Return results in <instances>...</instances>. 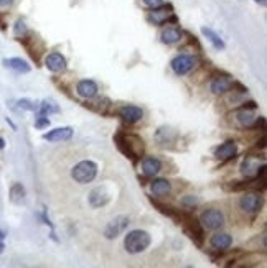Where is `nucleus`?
I'll list each match as a JSON object with an SVG mask.
<instances>
[{"label": "nucleus", "instance_id": "f257e3e1", "mask_svg": "<svg viewBox=\"0 0 267 268\" xmlns=\"http://www.w3.org/2000/svg\"><path fill=\"white\" fill-rule=\"evenodd\" d=\"M152 244V237L147 230H131L124 239V249L127 254H142Z\"/></svg>", "mask_w": 267, "mask_h": 268}, {"label": "nucleus", "instance_id": "f03ea898", "mask_svg": "<svg viewBox=\"0 0 267 268\" xmlns=\"http://www.w3.org/2000/svg\"><path fill=\"white\" fill-rule=\"evenodd\" d=\"M71 176H73V179L76 183L88 184L97 176V164L94 161H91V160H83V161H79L73 168Z\"/></svg>", "mask_w": 267, "mask_h": 268}, {"label": "nucleus", "instance_id": "7ed1b4c3", "mask_svg": "<svg viewBox=\"0 0 267 268\" xmlns=\"http://www.w3.org/2000/svg\"><path fill=\"white\" fill-rule=\"evenodd\" d=\"M147 22L150 25H155V27H162V25H168V23H177V17L173 13L172 5H160L157 8H150V12L147 15Z\"/></svg>", "mask_w": 267, "mask_h": 268}, {"label": "nucleus", "instance_id": "20e7f679", "mask_svg": "<svg viewBox=\"0 0 267 268\" xmlns=\"http://www.w3.org/2000/svg\"><path fill=\"white\" fill-rule=\"evenodd\" d=\"M238 204H239V209L243 211L244 214L254 215L263 209V196H261L259 191H246L239 198Z\"/></svg>", "mask_w": 267, "mask_h": 268}, {"label": "nucleus", "instance_id": "39448f33", "mask_svg": "<svg viewBox=\"0 0 267 268\" xmlns=\"http://www.w3.org/2000/svg\"><path fill=\"white\" fill-rule=\"evenodd\" d=\"M126 138V148H127V158L131 160L132 164H137L138 160L145 153V143L135 133H124Z\"/></svg>", "mask_w": 267, "mask_h": 268}, {"label": "nucleus", "instance_id": "423d86ee", "mask_svg": "<svg viewBox=\"0 0 267 268\" xmlns=\"http://www.w3.org/2000/svg\"><path fill=\"white\" fill-rule=\"evenodd\" d=\"M200 222H201L203 229L219 230L224 225V222H226L224 213H223L221 209H216V208L206 209V211H203L201 217H200Z\"/></svg>", "mask_w": 267, "mask_h": 268}, {"label": "nucleus", "instance_id": "0eeeda50", "mask_svg": "<svg viewBox=\"0 0 267 268\" xmlns=\"http://www.w3.org/2000/svg\"><path fill=\"white\" fill-rule=\"evenodd\" d=\"M170 66H172V71L177 76H185V74L195 71V68H197V58L192 54L182 53V54H178L172 59Z\"/></svg>", "mask_w": 267, "mask_h": 268}, {"label": "nucleus", "instance_id": "6e6552de", "mask_svg": "<svg viewBox=\"0 0 267 268\" xmlns=\"http://www.w3.org/2000/svg\"><path fill=\"white\" fill-rule=\"evenodd\" d=\"M117 115H119L121 120L124 123H127V125H135V123H138L143 118V110L138 106L126 104V106L119 107Z\"/></svg>", "mask_w": 267, "mask_h": 268}, {"label": "nucleus", "instance_id": "1a4fd4ad", "mask_svg": "<svg viewBox=\"0 0 267 268\" xmlns=\"http://www.w3.org/2000/svg\"><path fill=\"white\" fill-rule=\"evenodd\" d=\"M129 217H126V215H119V217H116V219H112L109 224L106 225V229H104V237L106 239H117L122 232H124L127 227H129Z\"/></svg>", "mask_w": 267, "mask_h": 268}, {"label": "nucleus", "instance_id": "9d476101", "mask_svg": "<svg viewBox=\"0 0 267 268\" xmlns=\"http://www.w3.org/2000/svg\"><path fill=\"white\" fill-rule=\"evenodd\" d=\"M45 66L46 69L51 71V73H65L66 68H68V63H66L65 56L58 53V51H51L45 56Z\"/></svg>", "mask_w": 267, "mask_h": 268}, {"label": "nucleus", "instance_id": "9b49d317", "mask_svg": "<svg viewBox=\"0 0 267 268\" xmlns=\"http://www.w3.org/2000/svg\"><path fill=\"white\" fill-rule=\"evenodd\" d=\"M214 79L211 81V92L214 96H223L226 94L229 89H231V86H233V76H229V74H223V73H218L216 76H213Z\"/></svg>", "mask_w": 267, "mask_h": 268}, {"label": "nucleus", "instance_id": "f8f14e48", "mask_svg": "<svg viewBox=\"0 0 267 268\" xmlns=\"http://www.w3.org/2000/svg\"><path fill=\"white\" fill-rule=\"evenodd\" d=\"M86 109L92 110L94 114H99V115H107L109 114V109L112 107V102L111 99H107V97H91V99H88V102L84 104Z\"/></svg>", "mask_w": 267, "mask_h": 268}, {"label": "nucleus", "instance_id": "ddd939ff", "mask_svg": "<svg viewBox=\"0 0 267 268\" xmlns=\"http://www.w3.org/2000/svg\"><path fill=\"white\" fill-rule=\"evenodd\" d=\"M155 140L163 148H173V143L178 140V133L170 127H160L155 132Z\"/></svg>", "mask_w": 267, "mask_h": 268}, {"label": "nucleus", "instance_id": "4468645a", "mask_svg": "<svg viewBox=\"0 0 267 268\" xmlns=\"http://www.w3.org/2000/svg\"><path fill=\"white\" fill-rule=\"evenodd\" d=\"M74 135V130L71 127H58L55 130L43 133V140L46 142H68Z\"/></svg>", "mask_w": 267, "mask_h": 268}, {"label": "nucleus", "instance_id": "2eb2a0df", "mask_svg": "<svg viewBox=\"0 0 267 268\" xmlns=\"http://www.w3.org/2000/svg\"><path fill=\"white\" fill-rule=\"evenodd\" d=\"M238 155V143L234 140H228L221 143L216 150H214V157L218 160H223V161H228V160H234V157Z\"/></svg>", "mask_w": 267, "mask_h": 268}, {"label": "nucleus", "instance_id": "dca6fc26", "mask_svg": "<svg viewBox=\"0 0 267 268\" xmlns=\"http://www.w3.org/2000/svg\"><path fill=\"white\" fill-rule=\"evenodd\" d=\"M142 171L147 178L157 176L162 171V161L157 157H142Z\"/></svg>", "mask_w": 267, "mask_h": 268}, {"label": "nucleus", "instance_id": "f3484780", "mask_svg": "<svg viewBox=\"0 0 267 268\" xmlns=\"http://www.w3.org/2000/svg\"><path fill=\"white\" fill-rule=\"evenodd\" d=\"M256 118H258V117H256L254 110H251V109H241V107H238L236 112H234L236 123H238L241 128H244V130H248V128L253 127Z\"/></svg>", "mask_w": 267, "mask_h": 268}, {"label": "nucleus", "instance_id": "a211bd4d", "mask_svg": "<svg viewBox=\"0 0 267 268\" xmlns=\"http://www.w3.org/2000/svg\"><path fill=\"white\" fill-rule=\"evenodd\" d=\"M111 201V194L106 189V186H97L89 194V204L92 208H102Z\"/></svg>", "mask_w": 267, "mask_h": 268}, {"label": "nucleus", "instance_id": "6ab92c4d", "mask_svg": "<svg viewBox=\"0 0 267 268\" xmlns=\"http://www.w3.org/2000/svg\"><path fill=\"white\" fill-rule=\"evenodd\" d=\"M97 91H99V86L92 79H83L76 86V92H78L81 97H84V99H91V97L97 96Z\"/></svg>", "mask_w": 267, "mask_h": 268}, {"label": "nucleus", "instance_id": "aec40b11", "mask_svg": "<svg viewBox=\"0 0 267 268\" xmlns=\"http://www.w3.org/2000/svg\"><path fill=\"white\" fill-rule=\"evenodd\" d=\"M256 158L259 157H253V155H248L244 160H243V164H241V173L244 174L246 178H256L259 173V163L256 161Z\"/></svg>", "mask_w": 267, "mask_h": 268}, {"label": "nucleus", "instance_id": "412c9836", "mask_svg": "<svg viewBox=\"0 0 267 268\" xmlns=\"http://www.w3.org/2000/svg\"><path fill=\"white\" fill-rule=\"evenodd\" d=\"M150 189L157 198H163L172 193V183L165 178H157L150 181Z\"/></svg>", "mask_w": 267, "mask_h": 268}, {"label": "nucleus", "instance_id": "4be33fe9", "mask_svg": "<svg viewBox=\"0 0 267 268\" xmlns=\"http://www.w3.org/2000/svg\"><path fill=\"white\" fill-rule=\"evenodd\" d=\"M209 244H211L213 249L228 252L229 247L233 245V237H231L229 234H226V232H218V234H214V235L211 237Z\"/></svg>", "mask_w": 267, "mask_h": 268}, {"label": "nucleus", "instance_id": "5701e85b", "mask_svg": "<svg viewBox=\"0 0 267 268\" xmlns=\"http://www.w3.org/2000/svg\"><path fill=\"white\" fill-rule=\"evenodd\" d=\"M182 38H183V32H182V28H178V27H167V28H163L160 33L162 43H165V45H175Z\"/></svg>", "mask_w": 267, "mask_h": 268}, {"label": "nucleus", "instance_id": "b1692460", "mask_svg": "<svg viewBox=\"0 0 267 268\" xmlns=\"http://www.w3.org/2000/svg\"><path fill=\"white\" fill-rule=\"evenodd\" d=\"M150 203L153 204V208H155L158 213H162L163 215H167V217H170L172 220H175V224L178 225V217H180V209L177 208H172V206H168L165 203H160V201L150 198Z\"/></svg>", "mask_w": 267, "mask_h": 268}, {"label": "nucleus", "instance_id": "393cba45", "mask_svg": "<svg viewBox=\"0 0 267 268\" xmlns=\"http://www.w3.org/2000/svg\"><path fill=\"white\" fill-rule=\"evenodd\" d=\"M3 66H5V68L15 71V73H18V74H27V73H30V71H32L30 64H28L25 59H22V58H8V59H3Z\"/></svg>", "mask_w": 267, "mask_h": 268}, {"label": "nucleus", "instance_id": "a878e982", "mask_svg": "<svg viewBox=\"0 0 267 268\" xmlns=\"http://www.w3.org/2000/svg\"><path fill=\"white\" fill-rule=\"evenodd\" d=\"M201 33L209 40V43H211L216 50H224V48H226V43L223 41V38L219 37V35L214 32V30L208 28V27H203V28H201Z\"/></svg>", "mask_w": 267, "mask_h": 268}, {"label": "nucleus", "instance_id": "bb28decb", "mask_svg": "<svg viewBox=\"0 0 267 268\" xmlns=\"http://www.w3.org/2000/svg\"><path fill=\"white\" fill-rule=\"evenodd\" d=\"M40 112H38V115H45V117H48L51 114H60V107L58 104H56L55 101H51V99H45L42 104H40Z\"/></svg>", "mask_w": 267, "mask_h": 268}, {"label": "nucleus", "instance_id": "cd10ccee", "mask_svg": "<svg viewBox=\"0 0 267 268\" xmlns=\"http://www.w3.org/2000/svg\"><path fill=\"white\" fill-rule=\"evenodd\" d=\"M25 188L22 186L20 183H15L12 188H10V201H12L13 204H22L25 201Z\"/></svg>", "mask_w": 267, "mask_h": 268}, {"label": "nucleus", "instance_id": "c85d7f7f", "mask_svg": "<svg viewBox=\"0 0 267 268\" xmlns=\"http://www.w3.org/2000/svg\"><path fill=\"white\" fill-rule=\"evenodd\" d=\"M13 33L18 40H22L23 37H27V35L30 33V30H28L27 23H25L23 20H17V23H15V27H13Z\"/></svg>", "mask_w": 267, "mask_h": 268}, {"label": "nucleus", "instance_id": "c756f323", "mask_svg": "<svg viewBox=\"0 0 267 268\" xmlns=\"http://www.w3.org/2000/svg\"><path fill=\"white\" fill-rule=\"evenodd\" d=\"M198 198L197 196H183L182 198V208L185 209V211H192V209H195L198 206Z\"/></svg>", "mask_w": 267, "mask_h": 268}, {"label": "nucleus", "instance_id": "7c9ffc66", "mask_svg": "<svg viewBox=\"0 0 267 268\" xmlns=\"http://www.w3.org/2000/svg\"><path fill=\"white\" fill-rule=\"evenodd\" d=\"M17 107L18 109H23V110H28V112H35L38 110V104L30 99H20L17 101Z\"/></svg>", "mask_w": 267, "mask_h": 268}, {"label": "nucleus", "instance_id": "2f4dec72", "mask_svg": "<svg viewBox=\"0 0 267 268\" xmlns=\"http://www.w3.org/2000/svg\"><path fill=\"white\" fill-rule=\"evenodd\" d=\"M50 125V118L45 117V115H38L37 120H35V127L37 128H45Z\"/></svg>", "mask_w": 267, "mask_h": 268}, {"label": "nucleus", "instance_id": "473e14b6", "mask_svg": "<svg viewBox=\"0 0 267 268\" xmlns=\"http://www.w3.org/2000/svg\"><path fill=\"white\" fill-rule=\"evenodd\" d=\"M142 2H143V5H145V7H148V8H157V7H160V5L165 3L163 0H142Z\"/></svg>", "mask_w": 267, "mask_h": 268}, {"label": "nucleus", "instance_id": "72a5a7b5", "mask_svg": "<svg viewBox=\"0 0 267 268\" xmlns=\"http://www.w3.org/2000/svg\"><path fill=\"white\" fill-rule=\"evenodd\" d=\"M13 5V0H0V7L2 8H8Z\"/></svg>", "mask_w": 267, "mask_h": 268}, {"label": "nucleus", "instance_id": "f704fd0d", "mask_svg": "<svg viewBox=\"0 0 267 268\" xmlns=\"http://www.w3.org/2000/svg\"><path fill=\"white\" fill-rule=\"evenodd\" d=\"M3 240H5V232H3V230H0V254H2L3 249H5Z\"/></svg>", "mask_w": 267, "mask_h": 268}, {"label": "nucleus", "instance_id": "c9c22d12", "mask_svg": "<svg viewBox=\"0 0 267 268\" xmlns=\"http://www.w3.org/2000/svg\"><path fill=\"white\" fill-rule=\"evenodd\" d=\"M3 148H5V140L0 137V150H3Z\"/></svg>", "mask_w": 267, "mask_h": 268}, {"label": "nucleus", "instance_id": "e433bc0d", "mask_svg": "<svg viewBox=\"0 0 267 268\" xmlns=\"http://www.w3.org/2000/svg\"><path fill=\"white\" fill-rule=\"evenodd\" d=\"M254 2H256V3H261V5H266L267 0H254Z\"/></svg>", "mask_w": 267, "mask_h": 268}]
</instances>
